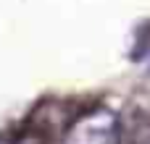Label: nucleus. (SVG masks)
Masks as SVG:
<instances>
[{
  "mask_svg": "<svg viewBox=\"0 0 150 144\" xmlns=\"http://www.w3.org/2000/svg\"><path fill=\"white\" fill-rule=\"evenodd\" d=\"M63 144H124V129L113 110L92 108L69 126Z\"/></svg>",
  "mask_w": 150,
  "mask_h": 144,
  "instance_id": "obj_1",
  "label": "nucleus"
}]
</instances>
